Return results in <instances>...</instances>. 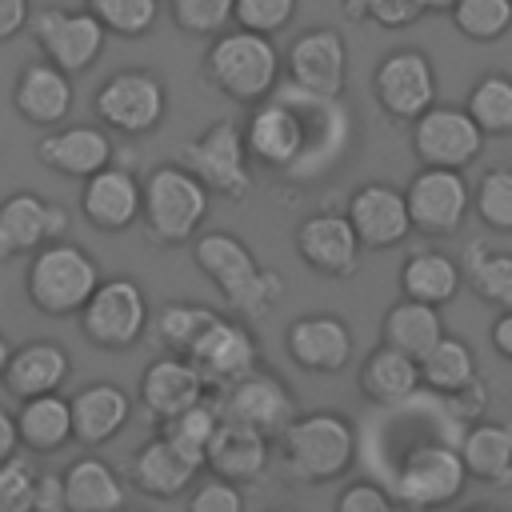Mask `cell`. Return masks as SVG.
Instances as JSON below:
<instances>
[{
	"instance_id": "6da1fadb",
	"label": "cell",
	"mask_w": 512,
	"mask_h": 512,
	"mask_svg": "<svg viewBox=\"0 0 512 512\" xmlns=\"http://www.w3.org/2000/svg\"><path fill=\"white\" fill-rule=\"evenodd\" d=\"M240 132L256 168L308 184L340 164L352 140V116L340 96H316L292 80H280L264 100L248 108Z\"/></svg>"
},
{
	"instance_id": "7a4b0ae2",
	"label": "cell",
	"mask_w": 512,
	"mask_h": 512,
	"mask_svg": "<svg viewBox=\"0 0 512 512\" xmlns=\"http://www.w3.org/2000/svg\"><path fill=\"white\" fill-rule=\"evenodd\" d=\"M192 260L216 284L224 304L236 308L244 320L268 316L284 296V276L276 268H264L236 232H220V228L200 232L192 240Z\"/></svg>"
},
{
	"instance_id": "3957f363",
	"label": "cell",
	"mask_w": 512,
	"mask_h": 512,
	"mask_svg": "<svg viewBox=\"0 0 512 512\" xmlns=\"http://www.w3.org/2000/svg\"><path fill=\"white\" fill-rule=\"evenodd\" d=\"M276 440L284 476H292L296 484H332L356 460V428L344 412L332 408L300 412Z\"/></svg>"
},
{
	"instance_id": "277c9868",
	"label": "cell",
	"mask_w": 512,
	"mask_h": 512,
	"mask_svg": "<svg viewBox=\"0 0 512 512\" xmlns=\"http://www.w3.org/2000/svg\"><path fill=\"white\" fill-rule=\"evenodd\" d=\"M212 192L184 168V164H160L140 184V220L152 244L180 248L192 244L208 220Z\"/></svg>"
},
{
	"instance_id": "5b68a950",
	"label": "cell",
	"mask_w": 512,
	"mask_h": 512,
	"mask_svg": "<svg viewBox=\"0 0 512 512\" xmlns=\"http://www.w3.org/2000/svg\"><path fill=\"white\" fill-rule=\"evenodd\" d=\"M204 76L220 96L252 108L280 84V52L272 36L232 28V32L212 36L204 52Z\"/></svg>"
},
{
	"instance_id": "8992f818",
	"label": "cell",
	"mask_w": 512,
	"mask_h": 512,
	"mask_svg": "<svg viewBox=\"0 0 512 512\" xmlns=\"http://www.w3.org/2000/svg\"><path fill=\"white\" fill-rule=\"evenodd\" d=\"M100 280L104 276L96 260L80 244L52 240L32 252L24 272V292H28V304L44 316H76Z\"/></svg>"
},
{
	"instance_id": "52a82bcc",
	"label": "cell",
	"mask_w": 512,
	"mask_h": 512,
	"mask_svg": "<svg viewBox=\"0 0 512 512\" xmlns=\"http://www.w3.org/2000/svg\"><path fill=\"white\" fill-rule=\"evenodd\" d=\"M464 484L468 468L452 444H416L404 452L388 492L404 512H436L456 504L464 496Z\"/></svg>"
},
{
	"instance_id": "ba28073f",
	"label": "cell",
	"mask_w": 512,
	"mask_h": 512,
	"mask_svg": "<svg viewBox=\"0 0 512 512\" xmlns=\"http://www.w3.org/2000/svg\"><path fill=\"white\" fill-rule=\"evenodd\" d=\"M180 164L216 196L240 204L252 192V160L236 120H216L188 144H180Z\"/></svg>"
},
{
	"instance_id": "9c48e42d",
	"label": "cell",
	"mask_w": 512,
	"mask_h": 512,
	"mask_svg": "<svg viewBox=\"0 0 512 512\" xmlns=\"http://www.w3.org/2000/svg\"><path fill=\"white\" fill-rule=\"evenodd\" d=\"M80 316V332L88 344L104 348V352H128L144 332H148V300L144 288L132 276H108L96 284V292L84 300Z\"/></svg>"
},
{
	"instance_id": "30bf717a",
	"label": "cell",
	"mask_w": 512,
	"mask_h": 512,
	"mask_svg": "<svg viewBox=\"0 0 512 512\" xmlns=\"http://www.w3.org/2000/svg\"><path fill=\"white\" fill-rule=\"evenodd\" d=\"M92 112L104 128H112L120 136H144L164 120L168 88L148 68H120L96 88Z\"/></svg>"
},
{
	"instance_id": "8fae6325",
	"label": "cell",
	"mask_w": 512,
	"mask_h": 512,
	"mask_svg": "<svg viewBox=\"0 0 512 512\" xmlns=\"http://www.w3.org/2000/svg\"><path fill=\"white\" fill-rule=\"evenodd\" d=\"M436 68L424 48H392L372 72V96L388 120L412 124L436 104Z\"/></svg>"
},
{
	"instance_id": "7c38bea8",
	"label": "cell",
	"mask_w": 512,
	"mask_h": 512,
	"mask_svg": "<svg viewBox=\"0 0 512 512\" xmlns=\"http://www.w3.org/2000/svg\"><path fill=\"white\" fill-rule=\"evenodd\" d=\"M212 404H216L220 420L256 428V432H264L268 440H276V436L300 416L292 388H288L276 372H268V368H252V372L240 376L236 384L220 388Z\"/></svg>"
},
{
	"instance_id": "4fadbf2b",
	"label": "cell",
	"mask_w": 512,
	"mask_h": 512,
	"mask_svg": "<svg viewBox=\"0 0 512 512\" xmlns=\"http://www.w3.org/2000/svg\"><path fill=\"white\" fill-rule=\"evenodd\" d=\"M404 200H408L412 232L444 240L464 228V220L472 212V184L456 168H420L408 180Z\"/></svg>"
},
{
	"instance_id": "5bb4252c",
	"label": "cell",
	"mask_w": 512,
	"mask_h": 512,
	"mask_svg": "<svg viewBox=\"0 0 512 512\" xmlns=\"http://www.w3.org/2000/svg\"><path fill=\"white\" fill-rule=\"evenodd\" d=\"M484 132L476 120L456 104H432L424 116L412 120V156L420 168H456L464 172L484 152Z\"/></svg>"
},
{
	"instance_id": "9a60e30c",
	"label": "cell",
	"mask_w": 512,
	"mask_h": 512,
	"mask_svg": "<svg viewBox=\"0 0 512 512\" xmlns=\"http://www.w3.org/2000/svg\"><path fill=\"white\" fill-rule=\"evenodd\" d=\"M28 28H32V40L40 44L44 60L56 64L68 76L84 72L104 52V40H108L104 24L88 8L84 12H68V8L48 4V8H36L28 16Z\"/></svg>"
},
{
	"instance_id": "2e32d148",
	"label": "cell",
	"mask_w": 512,
	"mask_h": 512,
	"mask_svg": "<svg viewBox=\"0 0 512 512\" xmlns=\"http://www.w3.org/2000/svg\"><path fill=\"white\" fill-rule=\"evenodd\" d=\"M192 360V368L200 372V380L208 384V392H220L228 384H236L240 376H248L252 368H260V340L252 336V328L244 320H224L216 316L184 352Z\"/></svg>"
},
{
	"instance_id": "e0dca14e",
	"label": "cell",
	"mask_w": 512,
	"mask_h": 512,
	"mask_svg": "<svg viewBox=\"0 0 512 512\" xmlns=\"http://www.w3.org/2000/svg\"><path fill=\"white\" fill-rule=\"evenodd\" d=\"M360 248H372V252H384V248H396L412 236V220H408V200H404V188L396 184H384V180H368L360 184L352 196H348V208H344Z\"/></svg>"
},
{
	"instance_id": "ac0fdd59",
	"label": "cell",
	"mask_w": 512,
	"mask_h": 512,
	"mask_svg": "<svg viewBox=\"0 0 512 512\" xmlns=\"http://www.w3.org/2000/svg\"><path fill=\"white\" fill-rule=\"evenodd\" d=\"M360 240L348 224L344 212H312L296 224V256L328 276V280H348L360 272Z\"/></svg>"
},
{
	"instance_id": "d6986e66",
	"label": "cell",
	"mask_w": 512,
	"mask_h": 512,
	"mask_svg": "<svg viewBox=\"0 0 512 512\" xmlns=\"http://www.w3.org/2000/svg\"><path fill=\"white\" fill-rule=\"evenodd\" d=\"M284 348L296 368L336 376L352 364V328L336 312H304L288 324Z\"/></svg>"
},
{
	"instance_id": "ffe728a7",
	"label": "cell",
	"mask_w": 512,
	"mask_h": 512,
	"mask_svg": "<svg viewBox=\"0 0 512 512\" xmlns=\"http://www.w3.org/2000/svg\"><path fill=\"white\" fill-rule=\"evenodd\" d=\"M288 80L316 96H344L348 44L336 28H304L288 44Z\"/></svg>"
},
{
	"instance_id": "44dd1931",
	"label": "cell",
	"mask_w": 512,
	"mask_h": 512,
	"mask_svg": "<svg viewBox=\"0 0 512 512\" xmlns=\"http://www.w3.org/2000/svg\"><path fill=\"white\" fill-rule=\"evenodd\" d=\"M64 232H68L64 204L40 200L36 192H12L0 200V260L64 240Z\"/></svg>"
},
{
	"instance_id": "7402d4cb",
	"label": "cell",
	"mask_w": 512,
	"mask_h": 512,
	"mask_svg": "<svg viewBox=\"0 0 512 512\" xmlns=\"http://www.w3.org/2000/svg\"><path fill=\"white\" fill-rule=\"evenodd\" d=\"M80 212L100 232H124L140 220V180L128 164H108L80 188Z\"/></svg>"
},
{
	"instance_id": "603a6c76",
	"label": "cell",
	"mask_w": 512,
	"mask_h": 512,
	"mask_svg": "<svg viewBox=\"0 0 512 512\" xmlns=\"http://www.w3.org/2000/svg\"><path fill=\"white\" fill-rule=\"evenodd\" d=\"M136 396H140V408L160 424V420H168V416H176V412L208 400V384L200 380V372L192 368L188 356H172L168 352V356H156L140 372Z\"/></svg>"
},
{
	"instance_id": "cb8c5ba5",
	"label": "cell",
	"mask_w": 512,
	"mask_h": 512,
	"mask_svg": "<svg viewBox=\"0 0 512 512\" xmlns=\"http://www.w3.org/2000/svg\"><path fill=\"white\" fill-rule=\"evenodd\" d=\"M112 140L104 128L96 124H72V128H52L40 136L36 144V160L56 172V176H72V180H88L100 168L112 164Z\"/></svg>"
},
{
	"instance_id": "d4e9b609",
	"label": "cell",
	"mask_w": 512,
	"mask_h": 512,
	"mask_svg": "<svg viewBox=\"0 0 512 512\" xmlns=\"http://www.w3.org/2000/svg\"><path fill=\"white\" fill-rule=\"evenodd\" d=\"M268 464H272V440L264 432L232 424V420L216 424L208 452H204V468L212 476L232 480V484H252L268 472Z\"/></svg>"
},
{
	"instance_id": "484cf974",
	"label": "cell",
	"mask_w": 512,
	"mask_h": 512,
	"mask_svg": "<svg viewBox=\"0 0 512 512\" xmlns=\"http://www.w3.org/2000/svg\"><path fill=\"white\" fill-rule=\"evenodd\" d=\"M68 408H72V440L84 448H100L124 432L132 416V396L116 380H92L68 400Z\"/></svg>"
},
{
	"instance_id": "4316f807",
	"label": "cell",
	"mask_w": 512,
	"mask_h": 512,
	"mask_svg": "<svg viewBox=\"0 0 512 512\" xmlns=\"http://www.w3.org/2000/svg\"><path fill=\"white\" fill-rule=\"evenodd\" d=\"M12 104L28 124L56 128L72 112V76L48 60H28L12 84Z\"/></svg>"
},
{
	"instance_id": "83f0119b",
	"label": "cell",
	"mask_w": 512,
	"mask_h": 512,
	"mask_svg": "<svg viewBox=\"0 0 512 512\" xmlns=\"http://www.w3.org/2000/svg\"><path fill=\"white\" fill-rule=\"evenodd\" d=\"M200 472L204 468L196 460H188L180 448H172L164 436L144 440L136 448V456H132V468H128L132 488L144 492V496H152V500H176V496H184L196 484Z\"/></svg>"
},
{
	"instance_id": "f1b7e54d",
	"label": "cell",
	"mask_w": 512,
	"mask_h": 512,
	"mask_svg": "<svg viewBox=\"0 0 512 512\" xmlns=\"http://www.w3.org/2000/svg\"><path fill=\"white\" fill-rule=\"evenodd\" d=\"M68 372H72V360H68V348L64 344H56V340H28V344L12 348L0 384L16 400H32V396L60 392V384L68 380Z\"/></svg>"
},
{
	"instance_id": "f546056e",
	"label": "cell",
	"mask_w": 512,
	"mask_h": 512,
	"mask_svg": "<svg viewBox=\"0 0 512 512\" xmlns=\"http://www.w3.org/2000/svg\"><path fill=\"white\" fill-rule=\"evenodd\" d=\"M356 384H360V396L368 404H376V408H400V404H408L420 392V364L412 356L380 344L376 352L364 356Z\"/></svg>"
},
{
	"instance_id": "4dcf8cb0",
	"label": "cell",
	"mask_w": 512,
	"mask_h": 512,
	"mask_svg": "<svg viewBox=\"0 0 512 512\" xmlns=\"http://www.w3.org/2000/svg\"><path fill=\"white\" fill-rule=\"evenodd\" d=\"M60 476H64V512H120L128 504L124 480L100 456H76Z\"/></svg>"
},
{
	"instance_id": "1f68e13d",
	"label": "cell",
	"mask_w": 512,
	"mask_h": 512,
	"mask_svg": "<svg viewBox=\"0 0 512 512\" xmlns=\"http://www.w3.org/2000/svg\"><path fill=\"white\" fill-rule=\"evenodd\" d=\"M472 480L512 484V420H476L456 444Z\"/></svg>"
},
{
	"instance_id": "d6a6232c",
	"label": "cell",
	"mask_w": 512,
	"mask_h": 512,
	"mask_svg": "<svg viewBox=\"0 0 512 512\" xmlns=\"http://www.w3.org/2000/svg\"><path fill=\"white\" fill-rule=\"evenodd\" d=\"M464 288V272L460 260L440 252V248H420L400 264V292L408 300L444 308L448 300H456V292Z\"/></svg>"
},
{
	"instance_id": "836d02e7",
	"label": "cell",
	"mask_w": 512,
	"mask_h": 512,
	"mask_svg": "<svg viewBox=\"0 0 512 512\" xmlns=\"http://www.w3.org/2000/svg\"><path fill=\"white\" fill-rule=\"evenodd\" d=\"M380 336L388 348L420 360L436 348V340L444 336V320H440V308L432 304H420V300H396L388 312H384V324H380Z\"/></svg>"
},
{
	"instance_id": "e575fe53",
	"label": "cell",
	"mask_w": 512,
	"mask_h": 512,
	"mask_svg": "<svg viewBox=\"0 0 512 512\" xmlns=\"http://www.w3.org/2000/svg\"><path fill=\"white\" fill-rule=\"evenodd\" d=\"M16 432H20V448H28V452H60L72 440V408H68V400L60 392L20 400Z\"/></svg>"
},
{
	"instance_id": "d590c367",
	"label": "cell",
	"mask_w": 512,
	"mask_h": 512,
	"mask_svg": "<svg viewBox=\"0 0 512 512\" xmlns=\"http://www.w3.org/2000/svg\"><path fill=\"white\" fill-rule=\"evenodd\" d=\"M416 364H420V388H428V392H436V396H444V400H452L456 392H464L468 384L480 380L472 344L460 340V336H448V332H444V336L436 340V348H432L428 356H420Z\"/></svg>"
},
{
	"instance_id": "8d00e7d4",
	"label": "cell",
	"mask_w": 512,
	"mask_h": 512,
	"mask_svg": "<svg viewBox=\"0 0 512 512\" xmlns=\"http://www.w3.org/2000/svg\"><path fill=\"white\" fill-rule=\"evenodd\" d=\"M460 272H464V284L472 288L476 300H484L496 312L512 308V252H500L484 240H472L464 248Z\"/></svg>"
},
{
	"instance_id": "74e56055",
	"label": "cell",
	"mask_w": 512,
	"mask_h": 512,
	"mask_svg": "<svg viewBox=\"0 0 512 512\" xmlns=\"http://www.w3.org/2000/svg\"><path fill=\"white\" fill-rule=\"evenodd\" d=\"M464 112L476 120V128L484 136L508 140L512 136V76L508 72H484L468 96H464Z\"/></svg>"
},
{
	"instance_id": "f35d334b",
	"label": "cell",
	"mask_w": 512,
	"mask_h": 512,
	"mask_svg": "<svg viewBox=\"0 0 512 512\" xmlns=\"http://www.w3.org/2000/svg\"><path fill=\"white\" fill-rule=\"evenodd\" d=\"M220 312L208 308V304H188V300H172L164 304L156 316H148V336L156 348L172 352V356H184L192 348V340L216 320Z\"/></svg>"
},
{
	"instance_id": "ab89813d",
	"label": "cell",
	"mask_w": 512,
	"mask_h": 512,
	"mask_svg": "<svg viewBox=\"0 0 512 512\" xmlns=\"http://www.w3.org/2000/svg\"><path fill=\"white\" fill-rule=\"evenodd\" d=\"M216 424H220L216 404H212V400H200V404H192V408H184V412L160 420V424H156V436H164L172 448H180L188 460H196V464L204 468V452H208V440H212Z\"/></svg>"
},
{
	"instance_id": "60d3db41",
	"label": "cell",
	"mask_w": 512,
	"mask_h": 512,
	"mask_svg": "<svg viewBox=\"0 0 512 512\" xmlns=\"http://www.w3.org/2000/svg\"><path fill=\"white\" fill-rule=\"evenodd\" d=\"M448 16L472 44H496L512 32V0H456Z\"/></svg>"
},
{
	"instance_id": "b9f144b4",
	"label": "cell",
	"mask_w": 512,
	"mask_h": 512,
	"mask_svg": "<svg viewBox=\"0 0 512 512\" xmlns=\"http://www.w3.org/2000/svg\"><path fill=\"white\" fill-rule=\"evenodd\" d=\"M88 12L104 24V32L140 40L160 20V0H88Z\"/></svg>"
},
{
	"instance_id": "7bdbcfd3",
	"label": "cell",
	"mask_w": 512,
	"mask_h": 512,
	"mask_svg": "<svg viewBox=\"0 0 512 512\" xmlns=\"http://www.w3.org/2000/svg\"><path fill=\"white\" fill-rule=\"evenodd\" d=\"M472 212L488 232H512V168H488L476 180Z\"/></svg>"
},
{
	"instance_id": "ee69618b",
	"label": "cell",
	"mask_w": 512,
	"mask_h": 512,
	"mask_svg": "<svg viewBox=\"0 0 512 512\" xmlns=\"http://www.w3.org/2000/svg\"><path fill=\"white\" fill-rule=\"evenodd\" d=\"M168 12L188 36H220L232 24L236 0H168Z\"/></svg>"
},
{
	"instance_id": "f6af8a7d",
	"label": "cell",
	"mask_w": 512,
	"mask_h": 512,
	"mask_svg": "<svg viewBox=\"0 0 512 512\" xmlns=\"http://www.w3.org/2000/svg\"><path fill=\"white\" fill-rule=\"evenodd\" d=\"M36 464L32 456L16 452L0 464V512H32V496H36Z\"/></svg>"
},
{
	"instance_id": "bcb514c9",
	"label": "cell",
	"mask_w": 512,
	"mask_h": 512,
	"mask_svg": "<svg viewBox=\"0 0 512 512\" xmlns=\"http://www.w3.org/2000/svg\"><path fill=\"white\" fill-rule=\"evenodd\" d=\"M296 16V0H236V12H232V24L236 28H248V32H280L288 28Z\"/></svg>"
},
{
	"instance_id": "7dc6e473",
	"label": "cell",
	"mask_w": 512,
	"mask_h": 512,
	"mask_svg": "<svg viewBox=\"0 0 512 512\" xmlns=\"http://www.w3.org/2000/svg\"><path fill=\"white\" fill-rule=\"evenodd\" d=\"M188 512H244V492H240V484L220 480V476L200 480V484H192Z\"/></svg>"
},
{
	"instance_id": "c3c4849f",
	"label": "cell",
	"mask_w": 512,
	"mask_h": 512,
	"mask_svg": "<svg viewBox=\"0 0 512 512\" xmlns=\"http://www.w3.org/2000/svg\"><path fill=\"white\" fill-rule=\"evenodd\" d=\"M336 512H404L396 504V496L372 480H352L340 488L336 496Z\"/></svg>"
},
{
	"instance_id": "681fc988",
	"label": "cell",
	"mask_w": 512,
	"mask_h": 512,
	"mask_svg": "<svg viewBox=\"0 0 512 512\" xmlns=\"http://www.w3.org/2000/svg\"><path fill=\"white\" fill-rule=\"evenodd\" d=\"M420 16L424 12H420L416 0H372V8H368V20L380 24V28H408Z\"/></svg>"
},
{
	"instance_id": "f907efd6",
	"label": "cell",
	"mask_w": 512,
	"mask_h": 512,
	"mask_svg": "<svg viewBox=\"0 0 512 512\" xmlns=\"http://www.w3.org/2000/svg\"><path fill=\"white\" fill-rule=\"evenodd\" d=\"M32 512H64V476L60 472H40L36 476Z\"/></svg>"
},
{
	"instance_id": "816d5d0a",
	"label": "cell",
	"mask_w": 512,
	"mask_h": 512,
	"mask_svg": "<svg viewBox=\"0 0 512 512\" xmlns=\"http://www.w3.org/2000/svg\"><path fill=\"white\" fill-rule=\"evenodd\" d=\"M28 16H32V0H0V44L20 36L28 28Z\"/></svg>"
},
{
	"instance_id": "f5cc1de1",
	"label": "cell",
	"mask_w": 512,
	"mask_h": 512,
	"mask_svg": "<svg viewBox=\"0 0 512 512\" xmlns=\"http://www.w3.org/2000/svg\"><path fill=\"white\" fill-rule=\"evenodd\" d=\"M20 452V432H16V412H8L4 404H0V464L8 460V456H16Z\"/></svg>"
},
{
	"instance_id": "db71d44e",
	"label": "cell",
	"mask_w": 512,
	"mask_h": 512,
	"mask_svg": "<svg viewBox=\"0 0 512 512\" xmlns=\"http://www.w3.org/2000/svg\"><path fill=\"white\" fill-rule=\"evenodd\" d=\"M492 348L512 364V308L492 320Z\"/></svg>"
},
{
	"instance_id": "11a10c76",
	"label": "cell",
	"mask_w": 512,
	"mask_h": 512,
	"mask_svg": "<svg viewBox=\"0 0 512 512\" xmlns=\"http://www.w3.org/2000/svg\"><path fill=\"white\" fill-rule=\"evenodd\" d=\"M368 8H372V0H340V12L348 20H368Z\"/></svg>"
},
{
	"instance_id": "9f6ffc18",
	"label": "cell",
	"mask_w": 512,
	"mask_h": 512,
	"mask_svg": "<svg viewBox=\"0 0 512 512\" xmlns=\"http://www.w3.org/2000/svg\"><path fill=\"white\" fill-rule=\"evenodd\" d=\"M420 4V12H448L456 0H416Z\"/></svg>"
},
{
	"instance_id": "6f0895ef",
	"label": "cell",
	"mask_w": 512,
	"mask_h": 512,
	"mask_svg": "<svg viewBox=\"0 0 512 512\" xmlns=\"http://www.w3.org/2000/svg\"><path fill=\"white\" fill-rule=\"evenodd\" d=\"M8 356H12V344H8V336L0 332V380H4V368H8Z\"/></svg>"
},
{
	"instance_id": "680465c9",
	"label": "cell",
	"mask_w": 512,
	"mask_h": 512,
	"mask_svg": "<svg viewBox=\"0 0 512 512\" xmlns=\"http://www.w3.org/2000/svg\"><path fill=\"white\" fill-rule=\"evenodd\" d=\"M468 512H500V508H492V504H476V508H468Z\"/></svg>"
},
{
	"instance_id": "91938a15",
	"label": "cell",
	"mask_w": 512,
	"mask_h": 512,
	"mask_svg": "<svg viewBox=\"0 0 512 512\" xmlns=\"http://www.w3.org/2000/svg\"><path fill=\"white\" fill-rule=\"evenodd\" d=\"M120 512H140V508H128V504H124V508H120Z\"/></svg>"
}]
</instances>
